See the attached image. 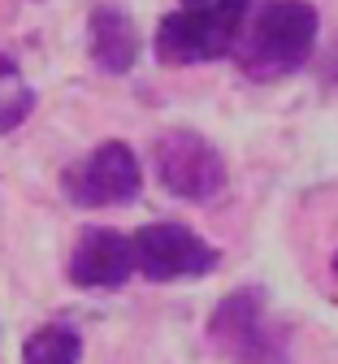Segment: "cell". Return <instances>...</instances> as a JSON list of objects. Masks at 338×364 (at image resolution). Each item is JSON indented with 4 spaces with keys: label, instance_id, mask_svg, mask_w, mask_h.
Instances as JSON below:
<instances>
[{
    "label": "cell",
    "instance_id": "cell-8",
    "mask_svg": "<svg viewBox=\"0 0 338 364\" xmlns=\"http://www.w3.org/2000/svg\"><path fill=\"white\" fill-rule=\"evenodd\" d=\"M87 53L95 61V70H105L113 78L130 74L139 61V31L126 18V9L117 5H95L87 18Z\"/></svg>",
    "mask_w": 338,
    "mask_h": 364
},
{
    "label": "cell",
    "instance_id": "cell-7",
    "mask_svg": "<svg viewBox=\"0 0 338 364\" xmlns=\"http://www.w3.org/2000/svg\"><path fill=\"white\" fill-rule=\"evenodd\" d=\"M65 273L83 291H122L130 282V273H139L134 235H122L113 225H87V230L74 239Z\"/></svg>",
    "mask_w": 338,
    "mask_h": 364
},
{
    "label": "cell",
    "instance_id": "cell-5",
    "mask_svg": "<svg viewBox=\"0 0 338 364\" xmlns=\"http://www.w3.org/2000/svg\"><path fill=\"white\" fill-rule=\"evenodd\" d=\"M152 165L161 187L178 200L208 204L226 191V161L221 152L196 130H169L152 148Z\"/></svg>",
    "mask_w": 338,
    "mask_h": 364
},
{
    "label": "cell",
    "instance_id": "cell-3",
    "mask_svg": "<svg viewBox=\"0 0 338 364\" xmlns=\"http://www.w3.org/2000/svg\"><path fill=\"white\" fill-rule=\"evenodd\" d=\"M208 343L234 364H291L286 338L273 326L260 287H238L213 308Z\"/></svg>",
    "mask_w": 338,
    "mask_h": 364
},
{
    "label": "cell",
    "instance_id": "cell-2",
    "mask_svg": "<svg viewBox=\"0 0 338 364\" xmlns=\"http://www.w3.org/2000/svg\"><path fill=\"white\" fill-rule=\"evenodd\" d=\"M252 18V0H178L157 26L152 53L161 65H204L234 53Z\"/></svg>",
    "mask_w": 338,
    "mask_h": 364
},
{
    "label": "cell",
    "instance_id": "cell-10",
    "mask_svg": "<svg viewBox=\"0 0 338 364\" xmlns=\"http://www.w3.org/2000/svg\"><path fill=\"white\" fill-rule=\"evenodd\" d=\"M31 109H35V87L26 82L14 57L0 53V134L18 130L31 117Z\"/></svg>",
    "mask_w": 338,
    "mask_h": 364
},
{
    "label": "cell",
    "instance_id": "cell-4",
    "mask_svg": "<svg viewBox=\"0 0 338 364\" xmlns=\"http://www.w3.org/2000/svg\"><path fill=\"white\" fill-rule=\"evenodd\" d=\"M143 191V169L130 152V144L109 139L100 148H91L83 161L61 169V196L78 208H113L130 204Z\"/></svg>",
    "mask_w": 338,
    "mask_h": 364
},
{
    "label": "cell",
    "instance_id": "cell-11",
    "mask_svg": "<svg viewBox=\"0 0 338 364\" xmlns=\"http://www.w3.org/2000/svg\"><path fill=\"white\" fill-rule=\"evenodd\" d=\"M329 273H334V278H338V252H334V260H329Z\"/></svg>",
    "mask_w": 338,
    "mask_h": 364
},
{
    "label": "cell",
    "instance_id": "cell-1",
    "mask_svg": "<svg viewBox=\"0 0 338 364\" xmlns=\"http://www.w3.org/2000/svg\"><path fill=\"white\" fill-rule=\"evenodd\" d=\"M321 18L308 0H260L234 43L238 74L252 82H278L308 65Z\"/></svg>",
    "mask_w": 338,
    "mask_h": 364
},
{
    "label": "cell",
    "instance_id": "cell-9",
    "mask_svg": "<svg viewBox=\"0 0 338 364\" xmlns=\"http://www.w3.org/2000/svg\"><path fill=\"white\" fill-rule=\"evenodd\" d=\"M78 355H83V343L65 321H48L22 343V364H78Z\"/></svg>",
    "mask_w": 338,
    "mask_h": 364
},
{
    "label": "cell",
    "instance_id": "cell-6",
    "mask_svg": "<svg viewBox=\"0 0 338 364\" xmlns=\"http://www.w3.org/2000/svg\"><path fill=\"white\" fill-rule=\"evenodd\" d=\"M134 264L148 282H178V278H208L221 264V256L191 225L157 221L134 230Z\"/></svg>",
    "mask_w": 338,
    "mask_h": 364
}]
</instances>
